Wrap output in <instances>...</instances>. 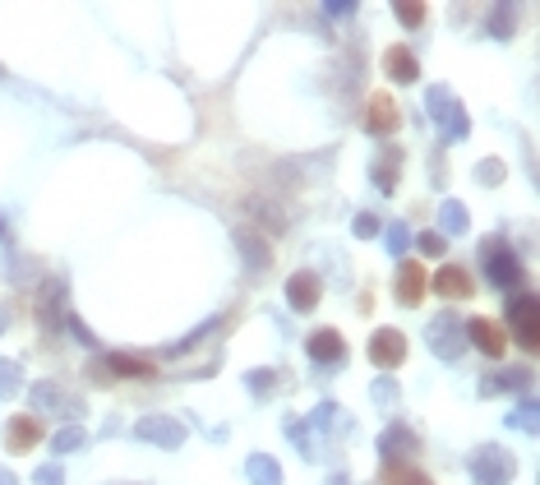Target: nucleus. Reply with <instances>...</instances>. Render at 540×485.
<instances>
[{"instance_id": "f03ea898", "label": "nucleus", "mask_w": 540, "mask_h": 485, "mask_svg": "<svg viewBox=\"0 0 540 485\" xmlns=\"http://www.w3.org/2000/svg\"><path fill=\"white\" fill-rule=\"evenodd\" d=\"M480 264H485V278H490L499 291H517V282H522V264H517V255H513V245H508V241L490 236Z\"/></svg>"}, {"instance_id": "b1692460", "label": "nucleus", "mask_w": 540, "mask_h": 485, "mask_svg": "<svg viewBox=\"0 0 540 485\" xmlns=\"http://www.w3.org/2000/svg\"><path fill=\"white\" fill-rule=\"evenodd\" d=\"M444 231H453V236L457 231H467V208L457 204V199H448L444 204Z\"/></svg>"}, {"instance_id": "39448f33", "label": "nucleus", "mask_w": 540, "mask_h": 485, "mask_svg": "<svg viewBox=\"0 0 540 485\" xmlns=\"http://www.w3.org/2000/svg\"><path fill=\"white\" fill-rule=\"evenodd\" d=\"M425 338H430V347L439 356H444V361H457V356H462V347H467V333H462V319H453V315H444V319H434L430 324V333H425Z\"/></svg>"}, {"instance_id": "c756f323", "label": "nucleus", "mask_w": 540, "mask_h": 485, "mask_svg": "<svg viewBox=\"0 0 540 485\" xmlns=\"http://www.w3.org/2000/svg\"><path fill=\"white\" fill-rule=\"evenodd\" d=\"M397 19H402V24H411V28H420L425 24V5H397Z\"/></svg>"}, {"instance_id": "a211bd4d", "label": "nucleus", "mask_w": 540, "mask_h": 485, "mask_svg": "<svg viewBox=\"0 0 540 485\" xmlns=\"http://www.w3.org/2000/svg\"><path fill=\"white\" fill-rule=\"evenodd\" d=\"M379 449H384V462H397V453H416V435H411L407 425H388Z\"/></svg>"}, {"instance_id": "5701e85b", "label": "nucleus", "mask_w": 540, "mask_h": 485, "mask_svg": "<svg viewBox=\"0 0 540 485\" xmlns=\"http://www.w3.org/2000/svg\"><path fill=\"white\" fill-rule=\"evenodd\" d=\"M384 236H388V250H393L397 259L407 255V245H411V231H407V222H393V227H388Z\"/></svg>"}, {"instance_id": "2eb2a0df", "label": "nucleus", "mask_w": 540, "mask_h": 485, "mask_svg": "<svg viewBox=\"0 0 540 485\" xmlns=\"http://www.w3.org/2000/svg\"><path fill=\"white\" fill-rule=\"evenodd\" d=\"M384 70H388L393 84H416L420 79V65H416V56H411L407 47H388L384 51Z\"/></svg>"}, {"instance_id": "f3484780", "label": "nucleus", "mask_w": 540, "mask_h": 485, "mask_svg": "<svg viewBox=\"0 0 540 485\" xmlns=\"http://www.w3.org/2000/svg\"><path fill=\"white\" fill-rule=\"evenodd\" d=\"M397 171H402V148L388 144L384 158L374 162V185H379L384 194H393V190H397Z\"/></svg>"}, {"instance_id": "7c9ffc66", "label": "nucleus", "mask_w": 540, "mask_h": 485, "mask_svg": "<svg viewBox=\"0 0 540 485\" xmlns=\"http://www.w3.org/2000/svg\"><path fill=\"white\" fill-rule=\"evenodd\" d=\"M499 176H504V162H499V158L480 162V181H485V185H499Z\"/></svg>"}, {"instance_id": "0eeeda50", "label": "nucleus", "mask_w": 540, "mask_h": 485, "mask_svg": "<svg viewBox=\"0 0 540 485\" xmlns=\"http://www.w3.org/2000/svg\"><path fill=\"white\" fill-rule=\"evenodd\" d=\"M370 361L379 365V370H397V365L407 361V338H402L397 328H379L370 342Z\"/></svg>"}, {"instance_id": "72a5a7b5", "label": "nucleus", "mask_w": 540, "mask_h": 485, "mask_svg": "<svg viewBox=\"0 0 540 485\" xmlns=\"http://www.w3.org/2000/svg\"><path fill=\"white\" fill-rule=\"evenodd\" d=\"M333 485H347V476H333Z\"/></svg>"}, {"instance_id": "aec40b11", "label": "nucleus", "mask_w": 540, "mask_h": 485, "mask_svg": "<svg viewBox=\"0 0 540 485\" xmlns=\"http://www.w3.org/2000/svg\"><path fill=\"white\" fill-rule=\"evenodd\" d=\"M250 481L254 485H277L282 481V467H277L273 458H264V453H254L250 458Z\"/></svg>"}, {"instance_id": "bb28decb", "label": "nucleus", "mask_w": 540, "mask_h": 485, "mask_svg": "<svg viewBox=\"0 0 540 485\" xmlns=\"http://www.w3.org/2000/svg\"><path fill=\"white\" fill-rule=\"evenodd\" d=\"M74 449H84V430L79 425H65L56 435V453H74Z\"/></svg>"}, {"instance_id": "6ab92c4d", "label": "nucleus", "mask_w": 540, "mask_h": 485, "mask_svg": "<svg viewBox=\"0 0 540 485\" xmlns=\"http://www.w3.org/2000/svg\"><path fill=\"white\" fill-rule=\"evenodd\" d=\"M384 481L388 485H430V476L407 467V462H384Z\"/></svg>"}, {"instance_id": "412c9836", "label": "nucleus", "mask_w": 540, "mask_h": 485, "mask_svg": "<svg viewBox=\"0 0 540 485\" xmlns=\"http://www.w3.org/2000/svg\"><path fill=\"white\" fill-rule=\"evenodd\" d=\"M236 245L245 250V264L254 268H268V245L259 241V236H250V231H236Z\"/></svg>"}, {"instance_id": "f704fd0d", "label": "nucleus", "mask_w": 540, "mask_h": 485, "mask_svg": "<svg viewBox=\"0 0 540 485\" xmlns=\"http://www.w3.org/2000/svg\"><path fill=\"white\" fill-rule=\"evenodd\" d=\"M0 328H5V315H0Z\"/></svg>"}, {"instance_id": "4468645a", "label": "nucleus", "mask_w": 540, "mask_h": 485, "mask_svg": "<svg viewBox=\"0 0 540 485\" xmlns=\"http://www.w3.org/2000/svg\"><path fill=\"white\" fill-rule=\"evenodd\" d=\"M425 287H430V278H425V268H420L416 259H407V264L397 268V301L402 305H420Z\"/></svg>"}, {"instance_id": "4be33fe9", "label": "nucleus", "mask_w": 540, "mask_h": 485, "mask_svg": "<svg viewBox=\"0 0 540 485\" xmlns=\"http://www.w3.org/2000/svg\"><path fill=\"white\" fill-rule=\"evenodd\" d=\"M508 425H513V430H527V435H536V402L522 398V407L508 416Z\"/></svg>"}, {"instance_id": "9d476101", "label": "nucleus", "mask_w": 540, "mask_h": 485, "mask_svg": "<svg viewBox=\"0 0 540 485\" xmlns=\"http://www.w3.org/2000/svg\"><path fill=\"white\" fill-rule=\"evenodd\" d=\"M5 444H10V453H33L37 444H42V421H37L33 412L14 416V421L5 425Z\"/></svg>"}, {"instance_id": "a878e982", "label": "nucleus", "mask_w": 540, "mask_h": 485, "mask_svg": "<svg viewBox=\"0 0 540 485\" xmlns=\"http://www.w3.org/2000/svg\"><path fill=\"white\" fill-rule=\"evenodd\" d=\"M14 393H19V365L0 361V398H14Z\"/></svg>"}, {"instance_id": "cd10ccee", "label": "nucleus", "mask_w": 540, "mask_h": 485, "mask_svg": "<svg viewBox=\"0 0 540 485\" xmlns=\"http://www.w3.org/2000/svg\"><path fill=\"white\" fill-rule=\"evenodd\" d=\"M513 24H517V10L513 5H499L494 10V37H513Z\"/></svg>"}, {"instance_id": "7ed1b4c3", "label": "nucleus", "mask_w": 540, "mask_h": 485, "mask_svg": "<svg viewBox=\"0 0 540 485\" xmlns=\"http://www.w3.org/2000/svg\"><path fill=\"white\" fill-rule=\"evenodd\" d=\"M508 319H513V338L527 347V352H536L540 347V305H536V296L531 291H517L513 301H508Z\"/></svg>"}, {"instance_id": "1a4fd4ad", "label": "nucleus", "mask_w": 540, "mask_h": 485, "mask_svg": "<svg viewBox=\"0 0 540 485\" xmlns=\"http://www.w3.org/2000/svg\"><path fill=\"white\" fill-rule=\"evenodd\" d=\"M397 125H402V111H397V102L388 93H374L370 102H365V130H370V134H393Z\"/></svg>"}, {"instance_id": "2f4dec72", "label": "nucleus", "mask_w": 540, "mask_h": 485, "mask_svg": "<svg viewBox=\"0 0 540 485\" xmlns=\"http://www.w3.org/2000/svg\"><path fill=\"white\" fill-rule=\"evenodd\" d=\"M33 481H37V485H60V467H42Z\"/></svg>"}, {"instance_id": "f8f14e48", "label": "nucleus", "mask_w": 540, "mask_h": 485, "mask_svg": "<svg viewBox=\"0 0 540 485\" xmlns=\"http://www.w3.org/2000/svg\"><path fill=\"white\" fill-rule=\"evenodd\" d=\"M139 439L162 444V449H176V444H185V425L171 421V416H144L139 421Z\"/></svg>"}, {"instance_id": "20e7f679", "label": "nucleus", "mask_w": 540, "mask_h": 485, "mask_svg": "<svg viewBox=\"0 0 540 485\" xmlns=\"http://www.w3.org/2000/svg\"><path fill=\"white\" fill-rule=\"evenodd\" d=\"M425 107H430V116L439 125H444L448 139H467L471 121H467V111L457 107V97L448 93V88H430V97H425Z\"/></svg>"}, {"instance_id": "dca6fc26", "label": "nucleus", "mask_w": 540, "mask_h": 485, "mask_svg": "<svg viewBox=\"0 0 540 485\" xmlns=\"http://www.w3.org/2000/svg\"><path fill=\"white\" fill-rule=\"evenodd\" d=\"M102 365H107V375H130V379H153L157 375L153 361H144V356H130V352H111Z\"/></svg>"}, {"instance_id": "473e14b6", "label": "nucleus", "mask_w": 540, "mask_h": 485, "mask_svg": "<svg viewBox=\"0 0 540 485\" xmlns=\"http://www.w3.org/2000/svg\"><path fill=\"white\" fill-rule=\"evenodd\" d=\"M0 485H14V476H10V472H5V467H0Z\"/></svg>"}, {"instance_id": "ddd939ff", "label": "nucleus", "mask_w": 540, "mask_h": 485, "mask_svg": "<svg viewBox=\"0 0 540 485\" xmlns=\"http://www.w3.org/2000/svg\"><path fill=\"white\" fill-rule=\"evenodd\" d=\"M430 291H439V296H448V301H462V296H471V291H476V282H471L467 268L444 264V268H439V273L430 278Z\"/></svg>"}, {"instance_id": "6e6552de", "label": "nucleus", "mask_w": 540, "mask_h": 485, "mask_svg": "<svg viewBox=\"0 0 540 485\" xmlns=\"http://www.w3.org/2000/svg\"><path fill=\"white\" fill-rule=\"evenodd\" d=\"M319 296H324L319 273H291L287 278V305L296 310V315H310L314 305H319Z\"/></svg>"}, {"instance_id": "9b49d317", "label": "nucleus", "mask_w": 540, "mask_h": 485, "mask_svg": "<svg viewBox=\"0 0 540 485\" xmlns=\"http://www.w3.org/2000/svg\"><path fill=\"white\" fill-rule=\"evenodd\" d=\"M305 352H310V361H319V365H337V361H347V342H342L337 328H319V333H310Z\"/></svg>"}, {"instance_id": "393cba45", "label": "nucleus", "mask_w": 540, "mask_h": 485, "mask_svg": "<svg viewBox=\"0 0 540 485\" xmlns=\"http://www.w3.org/2000/svg\"><path fill=\"white\" fill-rule=\"evenodd\" d=\"M416 245H420V255H434V259L448 255V236H444V231H425Z\"/></svg>"}, {"instance_id": "c85d7f7f", "label": "nucleus", "mask_w": 540, "mask_h": 485, "mask_svg": "<svg viewBox=\"0 0 540 485\" xmlns=\"http://www.w3.org/2000/svg\"><path fill=\"white\" fill-rule=\"evenodd\" d=\"M351 231H356L360 241H370V236H379V218H374V213H360V218L351 222Z\"/></svg>"}, {"instance_id": "f257e3e1", "label": "nucleus", "mask_w": 540, "mask_h": 485, "mask_svg": "<svg viewBox=\"0 0 540 485\" xmlns=\"http://www.w3.org/2000/svg\"><path fill=\"white\" fill-rule=\"evenodd\" d=\"M467 467H471V481L476 485H508L517 476L513 453L499 449V444H480V449L467 458Z\"/></svg>"}, {"instance_id": "423d86ee", "label": "nucleus", "mask_w": 540, "mask_h": 485, "mask_svg": "<svg viewBox=\"0 0 540 485\" xmlns=\"http://www.w3.org/2000/svg\"><path fill=\"white\" fill-rule=\"evenodd\" d=\"M462 333H467V342H476V347L490 356V361H499V356L508 352V333L494 324V319H467V324H462Z\"/></svg>"}]
</instances>
